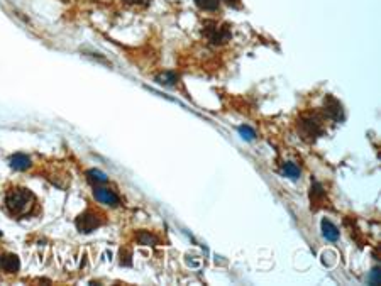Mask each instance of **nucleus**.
I'll use <instances>...</instances> for the list:
<instances>
[{
    "label": "nucleus",
    "mask_w": 381,
    "mask_h": 286,
    "mask_svg": "<svg viewBox=\"0 0 381 286\" xmlns=\"http://www.w3.org/2000/svg\"><path fill=\"white\" fill-rule=\"evenodd\" d=\"M36 203V196L27 188H12L5 195V207L10 215H26Z\"/></svg>",
    "instance_id": "obj_1"
},
{
    "label": "nucleus",
    "mask_w": 381,
    "mask_h": 286,
    "mask_svg": "<svg viewBox=\"0 0 381 286\" xmlns=\"http://www.w3.org/2000/svg\"><path fill=\"white\" fill-rule=\"evenodd\" d=\"M204 36L208 43L217 46V44H224L231 39V29H229V26H222V24L210 20V22H205Z\"/></svg>",
    "instance_id": "obj_2"
},
{
    "label": "nucleus",
    "mask_w": 381,
    "mask_h": 286,
    "mask_svg": "<svg viewBox=\"0 0 381 286\" xmlns=\"http://www.w3.org/2000/svg\"><path fill=\"white\" fill-rule=\"evenodd\" d=\"M298 129H300L302 137L307 141H314L315 137L324 134V127L317 115H303L298 122Z\"/></svg>",
    "instance_id": "obj_3"
},
{
    "label": "nucleus",
    "mask_w": 381,
    "mask_h": 286,
    "mask_svg": "<svg viewBox=\"0 0 381 286\" xmlns=\"http://www.w3.org/2000/svg\"><path fill=\"white\" fill-rule=\"evenodd\" d=\"M102 223H104V219H102L100 213L95 212V210H87V212H83L81 215H78L77 229L83 234H88V232H92V230L97 229V227H100Z\"/></svg>",
    "instance_id": "obj_4"
},
{
    "label": "nucleus",
    "mask_w": 381,
    "mask_h": 286,
    "mask_svg": "<svg viewBox=\"0 0 381 286\" xmlns=\"http://www.w3.org/2000/svg\"><path fill=\"white\" fill-rule=\"evenodd\" d=\"M324 113L329 117V119L335 120V122H339V120L344 119V110H342V105L341 102H339L335 96L332 95H327L324 100Z\"/></svg>",
    "instance_id": "obj_5"
},
{
    "label": "nucleus",
    "mask_w": 381,
    "mask_h": 286,
    "mask_svg": "<svg viewBox=\"0 0 381 286\" xmlns=\"http://www.w3.org/2000/svg\"><path fill=\"white\" fill-rule=\"evenodd\" d=\"M94 196L98 203L102 205H107V207H117L121 203L119 200V195L111 188H104V187H95L94 190Z\"/></svg>",
    "instance_id": "obj_6"
},
{
    "label": "nucleus",
    "mask_w": 381,
    "mask_h": 286,
    "mask_svg": "<svg viewBox=\"0 0 381 286\" xmlns=\"http://www.w3.org/2000/svg\"><path fill=\"white\" fill-rule=\"evenodd\" d=\"M20 268V261L16 254H3L0 257V271L7 274H16Z\"/></svg>",
    "instance_id": "obj_7"
},
{
    "label": "nucleus",
    "mask_w": 381,
    "mask_h": 286,
    "mask_svg": "<svg viewBox=\"0 0 381 286\" xmlns=\"http://www.w3.org/2000/svg\"><path fill=\"white\" fill-rule=\"evenodd\" d=\"M31 159L26 156V154H14L12 158H10V166L14 168V170H19V171H26L31 168Z\"/></svg>",
    "instance_id": "obj_8"
},
{
    "label": "nucleus",
    "mask_w": 381,
    "mask_h": 286,
    "mask_svg": "<svg viewBox=\"0 0 381 286\" xmlns=\"http://www.w3.org/2000/svg\"><path fill=\"white\" fill-rule=\"evenodd\" d=\"M322 234L325 236V239L332 240V242H335V240L339 239V230L337 227L334 225V223L331 222V220H322Z\"/></svg>",
    "instance_id": "obj_9"
},
{
    "label": "nucleus",
    "mask_w": 381,
    "mask_h": 286,
    "mask_svg": "<svg viewBox=\"0 0 381 286\" xmlns=\"http://www.w3.org/2000/svg\"><path fill=\"white\" fill-rule=\"evenodd\" d=\"M324 188H322V185L320 183H314V187H312V190H310V200L312 202L315 203V205H318V203L324 200Z\"/></svg>",
    "instance_id": "obj_10"
},
{
    "label": "nucleus",
    "mask_w": 381,
    "mask_h": 286,
    "mask_svg": "<svg viewBox=\"0 0 381 286\" xmlns=\"http://www.w3.org/2000/svg\"><path fill=\"white\" fill-rule=\"evenodd\" d=\"M198 9L202 10H208V12H214V10L219 9V3L221 0H195Z\"/></svg>",
    "instance_id": "obj_11"
},
{
    "label": "nucleus",
    "mask_w": 381,
    "mask_h": 286,
    "mask_svg": "<svg viewBox=\"0 0 381 286\" xmlns=\"http://www.w3.org/2000/svg\"><path fill=\"white\" fill-rule=\"evenodd\" d=\"M283 175L290 178V180H297V178H300V168L293 163H286L283 166Z\"/></svg>",
    "instance_id": "obj_12"
},
{
    "label": "nucleus",
    "mask_w": 381,
    "mask_h": 286,
    "mask_svg": "<svg viewBox=\"0 0 381 286\" xmlns=\"http://www.w3.org/2000/svg\"><path fill=\"white\" fill-rule=\"evenodd\" d=\"M137 242L143 244V246H154V244H158V239L153 236V234L141 232L139 236H137Z\"/></svg>",
    "instance_id": "obj_13"
},
{
    "label": "nucleus",
    "mask_w": 381,
    "mask_h": 286,
    "mask_svg": "<svg viewBox=\"0 0 381 286\" xmlns=\"http://www.w3.org/2000/svg\"><path fill=\"white\" fill-rule=\"evenodd\" d=\"M88 180L92 181V183H107V176H105L102 171L98 170H90L88 171Z\"/></svg>",
    "instance_id": "obj_14"
},
{
    "label": "nucleus",
    "mask_w": 381,
    "mask_h": 286,
    "mask_svg": "<svg viewBox=\"0 0 381 286\" xmlns=\"http://www.w3.org/2000/svg\"><path fill=\"white\" fill-rule=\"evenodd\" d=\"M239 132H241V136L244 137L246 141H253V139H254V136H256V134H254V130H253V129H249L248 126L239 127Z\"/></svg>",
    "instance_id": "obj_15"
},
{
    "label": "nucleus",
    "mask_w": 381,
    "mask_h": 286,
    "mask_svg": "<svg viewBox=\"0 0 381 286\" xmlns=\"http://www.w3.org/2000/svg\"><path fill=\"white\" fill-rule=\"evenodd\" d=\"M324 256H327V259H325V257H322V263H324V264H334V261H335L334 259V256H335L334 253H331V251H325Z\"/></svg>",
    "instance_id": "obj_16"
},
{
    "label": "nucleus",
    "mask_w": 381,
    "mask_h": 286,
    "mask_svg": "<svg viewBox=\"0 0 381 286\" xmlns=\"http://www.w3.org/2000/svg\"><path fill=\"white\" fill-rule=\"evenodd\" d=\"M227 5H231V7H239L241 5V0H224Z\"/></svg>",
    "instance_id": "obj_17"
},
{
    "label": "nucleus",
    "mask_w": 381,
    "mask_h": 286,
    "mask_svg": "<svg viewBox=\"0 0 381 286\" xmlns=\"http://www.w3.org/2000/svg\"><path fill=\"white\" fill-rule=\"evenodd\" d=\"M380 280H378V270H375V273H373V285H378Z\"/></svg>",
    "instance_id": "obj_18"
},
{
    "label": "nucleus",
    "mask_w": 381,
    "mask_h": 286,
    "mask_svg": "<svg viewBox=\"0 0 381 286\" xmlns=\"http://www.w3.org/2000/svg\"><path fill=\"white\" fill-rule=\"evenodd\" d=\"M127 3H141V2H147V0H124Z\"/></svg>",
    "instance_id": "obj_19"
}]
</instances>
